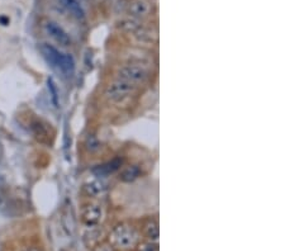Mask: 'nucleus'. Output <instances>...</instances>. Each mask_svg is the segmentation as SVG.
<instances>
[{"label":"nucleus","mask_w":285,"mask_h":251,"mask_svg":"<svg viewBox=\"0 0 285 251\" xmlns=\"http://www.w3.org/2000/svg\"><path fill=\"white\" fill-rule=\"evenodd\" d=\"M7 206V183L3 177H0V209Z\"/></svg>","instance_id":"obj_12"},{"label":"nucleus","mask_w":285,"mask_h":251,"mask_svg":"<svg viewBox=\"0 0 285 251\" xmlns=\"http://www.w3.org/2000/svg\"><path fill=\"white\" fill-rule=\"evenodd\" d=\"M140 251H157L156 250V246L153 245H145Z\"/></svg>","instance_id":"obj_15"},{"label":"nucleus","mask_w":285,"mask_h":251,"mask_svg":"<svg viewBox=\"0 0 285 251\" xmlns=\"http://www.w3.org/2000/svg\"><path fill=\"white\" fill-rule=\"evenodd\" d=\"M118 79L130 82V84L136 87L137 84H141V82H143L147 79V71L140 65H126V66L121 67V70H119Z\"/></svg>","instance_id":"obj_3"},{"label":"nucleus","mask_w":285,"mask_h":251,"mask_svg":"<svg viewBox=\"0 0 285 251\" xmlns=\"http://www.w3.org/2000/svg\"><path fill=\"white\" fill-rule=\"evenodd\" d=\"M40 51L43 57H45V60L53 69L58 70V71L67 75V76L74 74L75 60L71 55L61 52V51H58L57 48L53 47L52 45H48V43H42Z\"/></svg>","instance_id":"obj_1"},{"label":"nucleus","mask_w":285,"mask_h":251,"mask_svg":"<svg viewBox=\"0 0 285 251\" xmlns=\"http://www.w3.org/2000/svg\"><path fill=\"white\" fill-rule=\"evenodd\" d=\"M113 241L117 246L128 248L133 246L137 241V233L128 226H118L113 232Z\"/></svg>","instance_id":"obj_4"},{"label":"nucleus","mask_w":285,"mask_h":251,"mask_svg":"<svg viewBox=\"0 0 285 251\" xmlns=\"http://www.w3.org/2000/svg\"><path fill=\"white\" fill-rule=\"evenodd\" d=\"M131 12H132L133 16L136 17H145L147 16L148 12H150V7L147 3L142 2V0H137L131 7Z\"/></svg>","instance_id":"obj_9"},{"label":"nucleus","mask_w":285,"mask_h":251,"mask_svg":"<svg viewBox=\"0 0 285 251\" xmlns=\"http://www.w3.org/2000/svg\"><path fill=\"white\" fill-rule=\"evenodd\" d=\"M140 175V169L137 166H128L122 172L121 179L123 182H133Z\"/></svg>","instance_id":"obj_11"},{"label":"nucleus","mask_w":285,"mask_h":251,"mask_svg":"<svg viewBox=\"0 0 285 251\" xmlns=\"http://www.w3.org/2000/svg\"><path fill=\"white\" fill-rule=\"evenodd\" d=\"M85 189H86V192L90 196H99V194H102L106 191V185L101 180H92L85 187Z\"/></svg>","instance_id":"obj_10"},{"label":"nucleus","mask_w":285,"mask_h":251,"mask_svg":"<svg viewBox=\"0 0 285 251\" xmlns=\"http://www.w3.org/2000/svg\"><path fill=\"white\" fill-rule=\"evenodd\" d=\"M24 251H38L37 248H35V247H28V248H26Z\"/></svg>","instance_id":"obj_16"},{"label":"nucleus","mask_w":285,"mask_h":251,"mask_svg":"<svg viewBox=\"0 0 285 251\" xmlns=\"http://www.w3.org/2000/svg\"><path fill=\"white\" fill-rule=\"evenodd\" d=\"M45 31L53 41L58 43V45L63 46V47H67V46L71 45V37L69 36V33L65 31L61 26H58L56 22L53 21H47L45 24Z\"/></svg>","instance_id":"obj_5"},{"label":"nucleus","mask_w":285,"mask_h":251,"mask_svg":"<svg viewBox=\"0 0 285 251\" xmlns=\"http://www.w3.org/2000/svg\"><path fill=\"white\" fill-rule=\"evenodd\" d=\"M58 2L74 18H76L77 21H84L85 12L77 0H58Z\"/></svg>","instance_id":"obj_7"},{"label":"nucleus","mask_w":285,"mask_h":251,"mask_svg":"<svg viewBox=\"0 0 285 251\" xmlns=\"http://www.w3.org/2000/svg\"><path fill=\"white\" fill-rule=\"evenodd\" d=\"M146 233L151 240H157L158 237V225L157 222L151 221L147 226H146Z\"/></svg>","instance_id":"obj_13"},{"label":"nucleus","mask_w":285,"mask_h":251,"mask_svg":"<svg viewBox=\"0 0 285 251\" xmlns=\"http://www.w3.org/2000/svg\"><path fill=\"white\" fill-rule=\"evenodd\" d=\"M48 90H50L51 96H52V102L55 107H57V90H56L55 82L52 79H48Z\"/></svg>","instance_id":"obj_14"},{"label":"nucleus","mask_w":285,"mask_h":251,"mask_svg":"<svg viewBox=\"0 0 285 251\" xmlns=\"http://www.w3.org/2000/svg\"><path fill=\"white\" fill-rule=\"evenodd\" d=\"M102 217V208L98 204H89L86 206V208L84 209V213H82V218H84L85 223L86 225H97V223L101 221Z\"/></svg>","instance_id":"obj_6"},{"label":"nucleus","mask_w":285,"mask_h":251,"mask_svg":"<svg viewBox=\"0 0 285 251\" xmlns=\"http://www.w3.org/2000/svg\"><path fill=\"white\" fill-rule=\"evenodd\" d=\"M121 164V160H113V161L107 162V164L104 165H99V166L95 168L92 172H94V174H97V177H107V175L113 174L116 170H118Z\"/></svg>","instance_id":"obj_8"},{"label":"nucleus","mask_w":285,"mask_h":251,"mask_svg":"<svg viewBox=\"0 0 285 251\" xmlns=\"http://www.w3.org/2000/svg\"><path fill=\"white\" fill-rule=\"evenodd\" d=\"M133 90H135V85L123 81L121 79H117L116 81H113L107 88L106 96L109 101L118 103V102H122L126 98H128L133 93Z\"/></svg>","instance_id":"obj_2"}]
</instances>
